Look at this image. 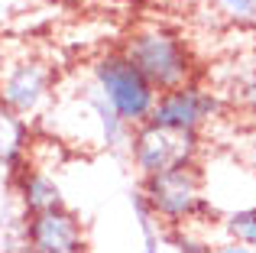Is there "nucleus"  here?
<instances>
[{"label": "nucleus", "instance_id": "3", "mask_svg": "<svg viewBox=\"0 0 256 253\" xmlns=\"http://www.w3.org/2000/svg\"><path fill=\"white\" fill-rule=\"evenodd\" d=\"M143 204L152 218L166 221L169 228H185L198 214L211 211V202L204 195L201 162L175 166V169L143 178Z\"/></svg>", "mask_w": 256, "mask_h": 253}, {"label": "nucleus", "instance_id": "10", "mask_svg": "<svg viewBox=\"0 0 256 253\" xmlns=\"http://www.w3.org/2000/svg\"><path fill=\"white\" fill-rule=\"evenodd\" d=\"M32 150V126L20 114L0 104V176H16L30 162Z\"/></svg>", "mask_w": 256, "mask_h": 253}, {"label": "nucleus", "instance_id": "12", "mask_svg": "<svg viewBox=\"0 0 256 253\" xmlns=\"http://www.w3.org/2000/svg\"><path fill=\"white\" fill-rule=\"evenodd\" d=\"M234 156L256 172V117H244L234 126Z\"/></svg>", "mask_w": 256, "mask_h": 253}, {"label": "nucleus", "instance_id": "9", "mask_svg": "<svg viewBox=\"0 0 256 253\" xmlns=\"http://www.w3.org/2000/svg\"><path fill=\"white\" fill-rule=\"evenodd\" d=\"M211 88L218 91L224 108L240 110L244 117H256V52L234 58Z\"/></svg>", "mask_w": 256, "mask_h": 253}, {"label": "nucleus", "instance_id": "11", "mask_svg": "<svg viewBox=\"0 0 256 253\" xmlns=\"http://www.w3.org/2000/svg\"><path fill=\"white\" fill-rule=\"evenodd\" d=\"M224 230L234 237V244H244V247H256V204L250 208H237L224 218Z\"/></svg>", "mask_w": 256, "mask_h": 253}, {"label": "nucleus", "instance_id": "13", "mask_svg": "<svg viewBox=\"0 0 256 253\" xmlns=\"http://www.w3.org/2000/svg\"><path fill=\"white\" fill-rule=\"evenodd\" d=\"M211 4L224 20H230V23H237V26H253L256 30V0H211Z\"/></svg>", "mask_w": 256, "mask_h": 253}, {"label": "nucleus", "instance_id": "2", "mask_svg": "<svg viewBox=\"0 0 256 253\" xmlns=\"http://www.w3.org/2000/svg\"><path fill=\"white\" fill-rule=\"evenodd\" d=\"M88 82L94 84L104 104L120 117L126 126H143L156 108L159 91L133 68V62L120 49H107L91 58L88 65Z\"/></svg>", "mask_w": 256, "mask_h": 253}, {"label": "nucleus", "instance_id": "8", "mask_svg": "<svg viewBox=\"0 0 256 253\" xmlns=\"http://www.w3.org/2000/svg\"><path fill=\"white\" fill-rule=\"evenodd\" d=\"M13 185V195H16L23 214H42V211H52V208H65V198H62V188L58 182L42 169V166H32L26 162L16 176L10 178Z\"/></svg>", "mask_w": 256, "mask_h": 253}, {"label": "nucleus", "instance_id": "7", "mask_svg": "<svg viewBox=\"0 0 256 253\" xmlns=\"http://www.w3.org/2000/svg\"><path fill=\"white\" fill-rule=\"evenodd\" d=\"M20 244L30 253H84V228L75 211L52 208L23 218Z\"/></svg>", "mask_w": 256, "mask_h": 253}, {"label": "nucleus", "instance_id": "14", "mask_svg": "<svg viewBox=\"0 0 256 253\" xmlns=\"http://www.w3.org/2000/svg\"><path fill=\"white\" fill-rule=\"evenodd\" d=\"M211 253H256V250L244 247V244H234V240H227V244H218V247H211Z\"/></svg>", "mask_w": 256, "mask_h": 253}, {"label": "nucleus", "instance_id": "6", "mask_svg": "<svg viewBox=\"0 0 256 253\" xmlns=\"http://www.w3.org/2000/svg\"><path fill=\"white\" fill-rule=\"evenodd\" d=\"M201 146H204V136L169 130V126H156V124L133 126L130 133V156L143 178L159 176V172L175 169V166L201 162Z\"/></svg>", "mask_w": 256, "mask_h": 253}, {"label": "nucleus", "instance_id": "15", "mask_svg": "<svg viewBox=\"0 0 256 253\" xmlns=\"http://www.w3.org/2000/svg\"><path fill=\"white\" fill-rule=\"evenodd\" d=\"M4 58H6V52H4V42H0V68H4Z\"/></svg>", "mask_w": 256, "mask_h": 253}, {"label": "nucleus", "instance_id": "16", "mask_svg": "<svg viewBox=\"0 0 256 253\" xmlns=\"http://www.w3.org/2000/svg\"><path fill=\"white\" fill-rule=\"evenodd\" d=\"M146 253H156V244H152V240L146 244Z\"/></svg>", "mask_w": 256, "mask_h": 253}, {"label": "nucleus", "instance_id": "4", "mask_svg": "<svg viewBox=\"0 0 256 253\" xmlns=\"http://www.w3.org/2000/svg\"><path fill=\"white\" fill-rule=\"evenodd\" d=\"M56 68L36 52H20L4 58L0 68V104L20 114L23 120H36L56 101Z\"/></svg>", "mask_w": 256, "mask_h": 253}, {"label": "nucleus", "instance_id": "1", "mask_svg": "<svg viewBox=\"0 0 256 253\" xmlns=\"http://www.w3.org/2000/svg\"><path fill=\"white\" fill-rule=\"evenodd\" d=\"M120 52L133 62V68L162 94L175 91L182 84H192L201 78L198 72V56L192 42L178 30L162 23H143L133 26L120 42Z\"/></svg>", "mask_w": 256, "mask_h": 253}, {"label": "nucleus", "instance_id": "5", "mask_svg": "<svg viewBox=\"0 0 256 253\" xmlns=\"http://www.w3.org/2000/svg\"><path fill=\"white\" fill-rule=\"evenodd\" d=\"M224 110L227 108L218 98V91L198 78V82L182 84V88H175V91H162V94L156 98V108H152V114H150L146 124L204 136V130L211 124H218L220 117H224Z\"/></svg>", "mask_w": 256, "mask_h": 253}]
</instances>
